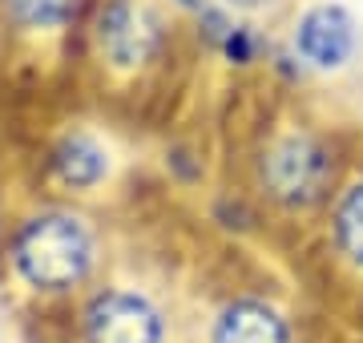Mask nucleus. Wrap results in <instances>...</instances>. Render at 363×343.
Returning <instances> with one entry per match:
<instances>
[{
  "instance_id": "2",
  "label": "nucleus",
  "mask_w": 363,
  "mask_h": 343,
  "mask_svg": "<svg viewBox=\"0 0 363 343\" xmlns=\"http://www.w3.org/2000/svg\"><path fill=\"white\" fill-rule=\"evenodd\" d=\"M262 186L279 206L307 210L327 198L335 182V158L311 133H286L262 154Z\"/></svg>"
},
{
  "instance_id": "1",
  "label": "nucleus",
  "mask_w": 363,
  "mask_h": 343,
  "mask_svg": "<svg viewBox=\"0 0 363 343\" xmlns=\"http://www.w3.org/2000/svg\"><path fill=\"white\" fill-rule=\"evenodd\" d=\"M13 266L33 291L61 295L85 283L93 271V235L77 214L45 210L21 223L13 235Z\"/></svg>"
},
{
  "instance_id": "7",
  "label": "nucleus",
  "mask_w": 363,
  "mask_h": 343,
  "mask_svg": "<svg viewBox=\"0 0 363 343\" xmlns=\"http://www.w3.org/2000/svg\"><path fill=\"white\" fill-rule=\"evenodd\" d=\"M52 178L69 190H93L109 174V154H105L97 137L89 133H65L61 142L52 145Z\"/></svg>"
},
{
  "instance_id": "5",
  "label": "nucleus",
  "mask_w": 363,
  "mask_h": 343,
  "mask_svg": "<svg viewBox=\"0 0 363 343\" xmlns=\"http://www.w3.org/2000/svg\"><path fill=\"white\" fill-rule=\"evenodd\" d=\"M295 57L307 61L319 73H335L355 57V21L343 4L335 0H323V4H311L307 13L295 21Z\"/></svg>"
},
{
  "instance_id": "10",
  "label": "nucleus",
  "mask_w": 363,
  "mask_h": 343,
  "mask_svg": "<svg viewBox=\"0 0 363 343\" xmlns=\"http://www.w3.org/2000/svg\"><path fill=\"white\" fill-rule=\"evenodd\" d=\"M259 33L250 25H230L226 33H222V40H218V49H222V57L230 61V65H250V61H259Z\"/></svg>"
},
{
  "instance_id": "8",
  "label": "nucleus",
  "mask_w": 363,
  "mask_h": 343,
  "mask_svg": "<svg viewBox=\"0 0 363 343\" xmlns=\"http://www.w3.org/2000/svg\"><path fill=\"white\" fill-rule=\"evenodd\" d=\"M331 230H335V247L347 263L363 266V178L351 182L335 202V218H331Z\"/></svg>"
},
{
  "instance_id": "9",
  "label": "nucleus",
  "mask_w": 363,
  "mask_h": 343,
  "mask_svg": "<svg viewBox=\"0 0 363 343\" xmlns=\"http://www.w3.org/2000/svg\"><path fill=\"white\" fill-rule=\"evenodd\" d=\"M9 16L21 28H57L73 16V0H9Z\"/></svg>"
},
{
  "instance_id": "11",
  "label": "nucleus",
  "mask_w": 363,
  "mask_h": 343,
  "mask_svg": "<svg viewBox=\"0 0 363 343\" xmlns=\"http://www.w3.org/2000/svg\"><path fill=\"white\" fill-rule=\"evenodd\" d=\"M234 9H262V4H271V0H226Z\"/></svg>"
},
{
  "instance_id": "12",
  "label": "nucleus",
  "mask_w": 363,
  "mask_h": 343,
  "mask_svg": "<svg viewBox=\"0 0 363 343\" xmlns=\"http://www.w3.org/2000/svg\"><path fill=\"white\" fill-rule=\"evenodd\" d=\"M178 4H186V9H198V4H202V0H178Z\"/></svg>"
},
{
  "instance_id": "6",
  "label": "nucleus",
  "mask_w": 363,
  "mask_h": 343,
  "mask_svg": "<svg viewBox=\"0 0 363 343\" xmlns=\"http://www.w3.org/2000/svg\"><path fill=\"white\" fill-rule=\"evenodd\" d=\"M210 343H291V323L274 303L238 299L214 319Z\"/></svg>"
},
{
  "instance_id": "4",
  "label": "nucleus",
  "mask_w": 363,
  "mask_h": 343,
  "mask_svg": "<svg viewBox=\"0 0 363 343\" xmlns=\"http://www.w3.org/2000/svg\"><path fill=\"white\" fill-rule=\"evenodd\" d=\"M85 343H162L166 323L145 295L138 291H101L81 319Z\"/></svg>"
},
{
  "instance_id": "3",
  "label": "nucleus",
  "mask_w": 363,
  "mask_h": 343,
  "mask_svg": "<svg viewBox=\"0 0 363 343\" xmlns=\"http://www.w3.org/2000/svg\"><path fill=\"white\" fill-rule=\"evenodd\" d=\"M97 49L113 69H142L162 49V25L142 0H105L97 13Z\"/></svg>"
}]
</instances>
